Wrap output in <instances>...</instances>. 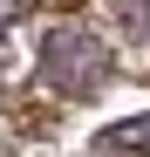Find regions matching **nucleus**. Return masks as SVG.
Listing matches in <instances>:
<instances>
[{
	"label": "nucleus",
	"instance_id": "2",
	"mask_svg": "<svg viewBox=\"0 0 150 157\" xmlns=\"http://www.w3.org/2000/svg\"><path fill=\"white\" fill-rule=\"evenodd\" d=\"M89 157H150V109L123 116V123H109V130H96Z\"/></svg>",
	"mask_w": 150,
	"mask_h": 157
},
{
	"label": "nucleus",
	"instance_id": "1",
	"mask_svg": "<svg viewBox=\"0 0 150 157\" xmlns=\"http://www.w3.org/2000/svg\"><path fill=\"white\" fill-rule=\"evenodd\" d=\"M41 82L55 89V96H68V102H82V96H103L109 82H116V55L96 34H82V28H55L41 41Z\"/></svg>",
	"mask_w": 150,
	"mask_h": 157
},
{
	"label": "nucleus",
	"instance_id": "3",
	"mask_svg": "<svg viewBox=\"0 0 150 157\" xmlns=\"http://www.w3.org/2000/svg\"><path fill=\"white\" fill-rule=\"evenodd\" d=\"M123 28H130V34H150V0H123Z\"/></svg>",
	"mask_w": 150,
	"mask_h": 157
},
{
	"label": "nucleus",
	"instance_id": "4",
	"mask_svg": "<svg viewBox=\"0 0 150 157\" xmlns=\"http://www.w3.org/2000/svg\"><path fill=\"white\" fill-rule=\"evenodd\" d=\"M7 68H14V62H7V41H0V89H7Z\"/></svg>",
	"mask_w": 150,
	"mask_h": 157
}]
</instances>
